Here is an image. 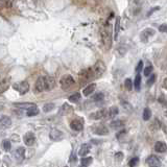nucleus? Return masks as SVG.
Wrapping results in <instances>:
<instances>
[{"instance_id": "f257e3e1", "label": "nucleus", "mask_w": 167, "mask_h": 167, "mask_svg": "<svg viewBox=\"0 0 167 167\" xmlns=\"http://www.w3.org/2000/svg\"><path fill=\"white\" fill-rule=\"evenodd\" d=\"M91 68V71H92V74H93V78H98L100 76L105 73V64L102 62V61H97L95 64L92 66Z\"/></svg>"}, {"instance_id": "f03ea898", "label": "nucleus", "mask_w": 167, "mask_h": 167, "mask_svg": "<svg viewBox=\"0 0 167 167\" xmlns=\"http://www.w3.org/2000/svg\"><path fill=\"white\" fill-rule=\"evenodd\" d=\"M93 78H93V74H92L91 68L84 69V70H82L81 73H79V84L81 85L88 84L89 82H91Z\"/></svg>"}, {"instance_id": "7ed1b4c3", "label": "nucleus", "mask_w": 167, "mask_h": 167, "mask_svg": "<svg viewBox=\"0 0 167 167\" xmlns=\"http://www.w3.org/2000/svg\"><path fill=\"white\" fill-rule=\"evenodd\" d=\"M74 86V79L71 75L66 74V75L62 76L61 78V87L64 91H68Z\"/></svg>"}, {"instance_id": "20e7f679", "label": "nucleus", "mask_w": 167, "mask_h": 167, "mask_svg": "<svg viewBox=\"0 0 167 167\" xmlns=\"http://www.w3.org/2000/svg\"><path fill=\"white\" fill-rule=\"evenodd\" d=\"M100 36H101V41L105 49H110L112 46V37H111V33L107 30H102L100 31Z\"/></svg>"}, {"instance_id": "39448f33", "label": "nucleus", "mask_w": 167, "mask_h": 167, "mask_svg": "<svg viewBox=\"0 0 167 167\" xmlns=\"http://www.w3.org/2000/svg\"><path fill=\"white\" fill-rule=\"evenodd\" d=\"M13 88H14L16 91L19 92L21 95H24L25 93H27V92L30 91V84L26 81H22L13 85Z\"/></svg>"}, {"instance_id": "423d86ee", "label": "nucleus", "mask_w": 167, "mask_h": 167, "mask_svg": "<svg viewBox=\"0 0 167 167\" xmlns=\"http://www.w3.org/2000/svg\"><path fill=\"white\" fill-rule=\"evenodd\" d=\"M91 131L93 132L94 134L96 135H100V136H105V135L109 134V129L105 124H95L91 128Z\"/></svg>"}, {"instance_id": "0eeeda50", "label": "nucleus", "mask_w": 167, "mask_h": 167, "mask_svg": "<svg viewBox=\"0 0 167 167\" xmlns=\"http://www.w3.org/2000/svg\"><path fill=\"white\" fill-rule=\"evenodd\" d=\"M156 34V30L153 28H146L141 33V36H140V39L143 43H147L149 38H152Z\"/></svg>"}, {"instance_id": "6e6552de", "label": "nucleus", "mask_w": 167, "mask_h": 167, "mask_svg": "<svg viewBox=\"0 0 167 167\" xmlns=\"http://www.w3.org/2000/svg\"><path fill=\"white\" fill-rule=\"evenodd\" d=\"M70 128L75 132H81L84 129V121L82 118L78 117L70 122Z\"/></svg>"}, {"instance_id": "1a4fd4ad", "label": "nucleus", "mask_w": 167, "mask_h": 167, "mask_svg": "<svg viewBox=\"0 0 167 167\" xmlns=\"http://www.w3.org/2000/svg\"><path fill=\"white\" fill-rule=\"evenodd\" d=\"M44 85H45V91H50L54 89L55 87V79L51 76H44Z\"/></svg>"}, {"instance_id": "9d476101", "label": "nucleus", "mask_w": 167, "mask_h": 167, "mask_svg": "<svg viewBox=\"0 0 167 167\" xmlns=\"http://www.w3.org/2000/svg\"><path fill=\"white\" fill-rule=\"evenodd\" d=\"M105 114H107V110L105 109H101V110L95 111L92 114H90L89 117L91 119H94V120H99V119L105 118Z\"/></svg>"}, {"instance_id": "9b49d317", "label": "nucleus", "mask_w": 167, "mask_h": 167, "mask_svg": "<svg viewBox=\"0 0 167 167\" xmlns=\"http://www.w3.org/2000/svg\"><path fill=\"white\" fill-rule=\"evenodd\" d=\"M63 136H64L63 132L60 131V129H51L49 133V138L52 140V141H59V140L62 139Z\"/></svg>"}, {"instance_id": "f8f14e48", "label": "nucleus", "mask_w": 167, "mask_h": 167, "mask_svg": "<svg viewBox=\"0 0 167 167\" xmlns=\"http://www.w3.org/2000/svg\"><path fill=\"white\" fill-rule=\"evenodd\" d=\"M23 141L27 146H31V145L34 144V141H36V137H34V134L31 133V132H28L26 133L24 136H23Z\"/></svg>"}, {"instance_id": "ddd939ff", "label": "nucleus", "mask_w": 167, "mask_h": 167, "mask_svg": "<svg viewBox=\"0 0 167 167\" xmlns=\"http://www.w3.org/2000/svg\"><path fill=\"white\" fill-rule=\"evenodd\" d=\"M14 158L19 162H22L25 158V148L24 147H18L14 152Z\"/></svg>"}, {"instance_id": "4468645a", "label": "nucleus", "mask_w": 167, "mask_h": 167, "mask_svg": "<svg viewBox=\"0 0 167 167\" xmlns=\"http://www.w3.org/2000/svg\"><path fill=\"white\" fill-rule=\"evenodd\" d=\"M146 164L148 166H152V167H157V166H160L161 165V161L157 156L155 155H152L149 156L147 159H146Z\"/></svg>"}, {"instance_id": "2eb2a0df", "label": "nucleus", "mask_w": 167, "mask_h": 167, "mask_svg": "<svg viewBox=\"0 0 167 167\" xmlns=\"http://www.w3.org/2000/svg\"><path fill=\"white\" fill-rule=\"evenodd\" d=\"M73 112V108L71 107L70 105H68V103H64V105L61 107L60 111H59V114L60 115H69V114H71Z\"/></svg>"}, {"instance_id": "dca6fc26", "label": "nucleus", "mask_w": 167, "mask_h": 167, "mask_svg": "<svg viewBox=\"0 0 167 167\" xmlns=\"http://www.w3.org/2000/svg\"><path fill=\"white\" fill-rule=\"evenodd\" d=\"M12 124V119L9 116H2L0 118V129H9Z\"/></svg>"}, {"instance_id": "f3484780", "label": "nucleus", "mask_w": 167, "mask_h": 167, "mask_svg": "<svg viewBox=\"0 0 167 167\" xmlns=\"http://www.w3.org/2000/svg\"><path fill=\"white\" fill-rule=\"evenodd\" d=\"M34 89L37 92H43L45 91V85H44V76H40L37 79L36 85H34Z\"/></svg>"}, {"instance_id": "a211bd4d", "label": "nucleus", "mask_w": 167, "mask_h": 167, "mask_svg": "<svg viewBox=\"0 0 167 167\" xmlns=\"http://www.w3.org/2000/svg\"><path fill=\"white\" fill-rule=\"evenodd\" d=\"M95 89H96V85H95L94 83L88 85L87 87H85L84 90H83L84 96H89V95H91L95 91Z\"/></svg>"}, {"instance_id": "6ab92c4d", "label": "nucleus", "mask_w": 167, "mask_h": 167, "mask_svg": "<svg viewBox=\"0 0 167 167\" xmlns=\"http://www.w3.org/2000/svg\"><path fill=\"white\" fill-rule=\"evenodd\" d=\"M118 108L117 107H111L109 110H107V114H105V118H115L118 114Z\"/></svg>"}, {"instance_id": "aec40b11", "label": "nucleus", "mask_w": 167, "mask_h": 167, "mask_svg": "<svg viewBox=\"0 0 167 167\" xmlns=\"http://www.w3.org/2000/svg\"><path fill=\"white\" fill-rule=\"evenodd\" d=\"M155 150L157 153H165L167 150V145L165 142L163 141H158L155 144Z\"/></svg>"}, {"instance_id": "412c9836", "label": "nucleus", "mask_w": 167, "mask_h": 167, "mask_svg": "<svg viewBox=\"0 0 167 167\" xmlns=\"http://www.w3.org/2000/svg\"><path fill=\"white\" fill-rule=\"evenodd\" d=\"M90 149H91V146L89 144H83L78 150V155L81 157H85V156H87L90 153Z\"/></svg>"}, {"instance_id": "4be33fe9", "label": "nucleus", "mask_w": 167, "mask_h": 167, "mask_svg": "<svg viewBox=\"0 0 167 167\" xmlns=\"http://www.w3.org/2000/svg\"><path fill=\"white\" fill-rule=\"evenodd\" d=\"M9 88H10V79L9 78H5L3 81L0 82V94L5 92Z\"/></svg>"}, {"instance_id": "5701e85b", "label": "nucleus", "mask_w": 167, "mask_h": 167, "mask_svg": "<svg viewBox=\"0 0 167 167\" xmlns=\"http://www.w3.org/2000/svg\"><path fill=\"white\" fill-rule=\"evenodd\" d=\"M110 126L113 129H120L124 126V122L122 120H114V121L111 122Z\"/></svg>"}, {"instance_id": "b1692460", "label": "nucleus", "mask_w": 167, "mask_h": 167, "mask_svg": "<svg viewBox=\"0 0 167 167\" xmlns=\"http://www.w3.org/2000/svg\"><path fill=\"white\" fill-rule=\"evenodd\" d=\"M39 108L37 107L36 105H33V107H30V109H27V112H26V115L30 116V117H31V116H36L39 114Z\"/></svg>"}, {"instance_id": "393cba45", "label": "nucleus", "mask_w": 167, "mask_h": 167, "mask_svg": "<svg viewBox=\"0 0 167 167\" xmlns=\"http://www.w3.org/2000/svg\"><path fill=\"white\" fill-rule=\"evenodd\" d=\"M34 105V103H28V102H23V103H17V102H14V107L18 108V109H21V110H27L30 109V107Z\"/></svg>"}, {"instance_id": "a878e982", "label": "nucleus", "mask_w": 167, "mask_h": 167, "mask_svg": "<svg viewBox=\"0 0 167 167\" xmlns=\"http://www.w3.org/2000/svg\"><path fill=\"white\" fill-rule=\"evenodd\" d=\"M141 75L140 74H137L136 75V78H135V82H134V84H133V86H135V89L137 90V91H139L140 90V86H141Z\"/></svg>"}, {"instance_id": "bb28decb", "label": "nucleus", "mask_w": 167, "mask_h": 167, "mask_svg": "<svg viewBox=\"0 0 167 167\" xmlns=\"http://www.w3.org/2000/svg\"><path fill=\"white\" fill-rule=\"evenodd\" d=\"M92 162H93V158H91V157H83V159L81 160V165L82 166H88L90 165Z\"/></svg>"}, {"instance_id": "cd10ccee", "label": "nucleus", "mask_w": 167, "mask_h": 167, "mask_svg": "<svg viewBox=\"0 0 167 167\" xmlns=\"http://www.w3.org/2000/svg\"><path fill=\"white\" fill-rule=\"evenodd\" d=\"M150 117H152V111H150L149 108H145L144 111H143V119L145 121L149 120Z\"/></svg>"}, {"instance_id": "c85d7f7f", "label": "nucleus", "mask_w": 167, "mask_h": 167, "mask_svg": "<svg viewBox=\"0 0 167 167\" xmlns=\"http://www.w3.org/2000/svg\"><path fill=\"white\" fill-rule=\"evenodd\" d=\"M119 30H120V17H118L115 22V37H114L115 40H117V38H118Z\"/></svg>"}, {"instance_id": "c756f323", "label": "nucleus", "mask_w": 167, "mask_h": 167, "mask_svg": "<svg viewBox=\"0 0 167 167\" xmlns=\"http://www.w3.org/2000/svg\"><path fill=\"white\" fill-rule=\"evenodd\" d=\"M81 97H82V95L79 93H74L72 95H70L68 99H69V101H71V102H78L81 100Z\"/></svg>"}, {"instance_id": "7c9ffc66", "label": "nucleus", "mask_w": 167, "mask_h": 167, "mask_svg": "<svg viewBox=\"0 0 167 167\" xmlns=\"http://www.w3.org/2000/svg\"><path fill=\"white\" fill-rule=\"evenodd\" d=\"M2 147H3V149L5 150V152H10V148H12V143H10V140L5 139L2 141Z\"/></svg>"}, {"instance_id": "2f4dec72", "label": "nucleus", "mask_w": 167, "mask_h": 167, "mask_svg": "<svg viewBox=\"0 0 167 167\" xmlns=\"http://www.w3.org/2000/svg\"><path fill=\"white\" fill-rule=\"evenodd\" d=\"M54 107H55L54 103H51V102H50V103H46V105H45L44 107H43V111H44L45 113H48V112H50V111L54 110Z\"/></svg>"}, {"instance_id": "473e14b6", "label": "nucleus", "mask_w": 167, "mask_h": 167, "mask_svg": "<svg viewBox=\"0 0 167 167\" xmlns=\"http://www.w3.org/2000/svg\"><path fill=\"white\" fill-rule=\"evenodd\" d=\"M103 93H101V92H99V93H96L93 95V97H92V100H94V101H101V100L103 99Z\"/></svg>"}, {"instance_id": "72a5a7b5", "label": "nucleus", "mask_w": 167, "mask_h": 167, "mask_svg": "<svg viewBox=\"0 0 167 167\" xmlns=\"http://www.w3.org/2000/svg\"><path fill=\"white\" fill-rule=\"evenodd\" d=\"M124 86H125L126 90L131 91V90L133 89V82H132L129 78H126V79H125V82H124Z\"/></svg>"}, {"instance_id": "f704fd0d", "label": "nucleus", "mask_w": 167, "mask_h": 167, "mask_svg": "<svg viewBox=\"0 0 167 167\" xmlns=\"http://www.w3.org/2000/svg\"><path fill=\"white\" fill-rule=\"evenodd\" d=\"M0 4L2 6H5V7H12V1L10 0H0Z\"/></svg>"}, {"instance_id": "c9c22d12", "label": "nucleus", "mask_w": 167, "mask_h": 167, "mask_svg": "<svg viewBox=\"0 0 167 167\" xmlns=\"http://www.w3.org/2000/svg\"><path fill=\"white\" fill-rule=\"evenodd\" d=\"M153 66H147L146 68H144V71H143V74H144V76H149L150 73H152L153 71Z\"/></svg>"}, {"instance_id": "e433bc0d", "label": "nucleus", "mask_w": 167, "mask_h": 167, "mask_svg": "<svg viewBox=\"0 0 167 167\" xmlns=\"http://www.w3.org/2000/svg\"><path fill=\"white\" fill-rule=\"evenodd\" d=\"M115 160L117 161V162H121V161L123 160V153L121 152H118L115 153Z\"/></svg>"}, {"instance_id": "4c0bfd02", "label": "nucleus", "mask_w": 167, "mask_h": 167, "mask_svg": "<svg viewBox=\"0 0 167 167\" xmlns=\"http://www.w3.org/2000/svg\"><path fill=\"white\" fill-rule=\"evenodd\" d=\"M138 162H139V158L136 157V158H133V159H131L129 160V166H136Z\"/></svg>"}, {"instance_id": "58836bf2", "label": "nucleus", "mask_w": 167, "mask_h": 167, "mask_svg": "<svg viewBox=\"0 0 167 167\" xmlns=\"http://www.w3.org/2000/svg\"><path fill=\"white\" fill-rule=\"evenodd\" d=\"M155 82H156V74H153L152 78H149L147 79L146 84L148 85V86H152V85L155 83Z\"/></svg>"}, {"instance_id": "ea45409f", "label": "nucleus", "mask_w": 167, "mask_h": 167, "mask_svg": "<svg viewBox=\"0 0 167 167\" xmlns=\"http://www.w3.org/2000/svg\"><path fill=\"white\" fill-rule=\"evenodd\" d=\"M142 70H143V61H140V62L138 63V65H137L136 71H137L138 73H139V72H141Z\"/></svg>"}, {"instance_id": "a19ab883", "label": "nucleus", "mask_w": 167, "mask_h": 167, "mask_svg": "<svg viewBox=\"0 0 167 167\" xmlns=\"http://www.w3.org/2000/svg\"><path fill=\"white\" fill-rule=\"evenodd\" d=\"M161 128V122H159V121L156 119L155 120V123L153 124V128L152 129H159Z\"/></svg>"}, {"instance_id": "79ce46f5", "label": "nucleus", "mask_w": 167, "mask_h": 167, "mask_svg": "<svg viewBox=\"0 0 167 167\" xmlns=\"http://www.w3.org/2000/svg\"><path fill=\"white\" fill-rule=\"evenodd\" d=\"M166 30H167V25L166 24L160 25V27H159V31H161V33H166Z\"/></svg>"}, {"instance_id": "37998d69", "label": "nucleus", "mask_w": 167, "mask_h": 167, "mask_svg": "<svg viewBox=\"0 0 167 167\" xmlns=\"http://www.w3.org/2000/svg\"><path fill=\"white\" fill-rule=\"evenodd\" d=\"M159 9H160V7H158V6H157V7H155V9H152V10H149V12H148V13H147V17H149V16H150V15H152V14H153V12H155V10H158Z\"/></svg>"}, {"instance_id": "c03bdc74", "label": "nucleus", "mask_w": 167, "mask_h": 167, "mask_svg": "<svg viewBox=\"0 0 167 167\" xmlns=\"http://www.w3.org/2000/svg\"><path fill=\"white\" fill-rule=\"evenodd\" d=\"M163 87H164V88L166 89V87H167V86H166V78L164 79V83H163Z\"/></svg>"}]
</instances>
